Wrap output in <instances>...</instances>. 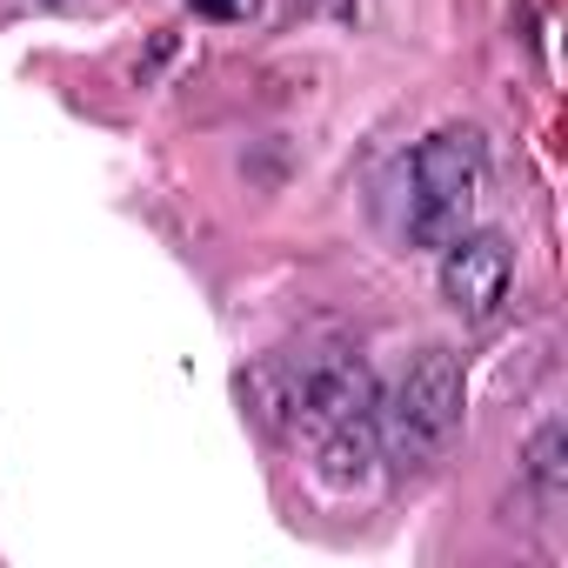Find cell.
<instances>
[{
    "mask_svg": "<svg viewBox=\"0 0 568 568\" xmlns=\"http://www.w3.org/2000/svg\"><path fill=\"white\" fill-rule=\"evenodd\" d=\"M254 422L281 442H302L335 488H362L382 462V395L355 355L328 362H267L247 375Z\"/></svg>",
    "mask_w": 568,
    "mask_h": 568,
    "instance_id": "1",
    "label": "cell"
},
{
    "mask_svg": "<svg viewBox=\"0 0 568 568\" xmlns=\"http://www.w3.org/2000/svg\"><path fill=\"white\" fill-rule=\"evenodd\" d=\"M515 288V254L501 234H455L442 247V295L462 322H488Z\"/></svg>",
    "mask_w": 568,
    "mask_h": 568,
    "instance_id": "4",
    "label": "cell"
},
{
    "mask_svg": "<svg viewBox=\"0 0 568 568\" xmlns=\"http://www.w3.org/2000/svg\"><path fill=\"white\" fill-rule=\"evenodd\" d=\"M528 475L541 481V495H548V501L561 495V422H548V428L535 435V448H528Z\"/></svg>",
    "mask_w": 568,
    "mask_h": 568,
    "instance_id": "5",
    "label": "cell"
},
{
    "mask_svg": "<svg viewBox=\"0 0 568 568\" xmlns=\"http://www.w3.org/2000/svg\"><path fill=\"white\" fill-rule=\"evenodd\" d=\"M481 174H488V148L475 128L428 134L408 154V241L448 247L455 234H468L475 201H481Z\"/></svg>",
    "mask_w": 568,
    "mask_h": 568,
    "instance_id": "3",
    "label": "cell"
},
{
    "mask_svg": "<svg viewBox=\"0 0 568 568\" xmlns=\"http://www.w3.org/2000/svg\"><path fill=\"white\" fill-rule=\"evenodd\" d=\"M462 408H468L462 362L448 348H422L402 368V382L388 388V402H382V455L402 475L435 468L448 455V442L462 435Z\"/></svg>",
    "mask_w": 568,
    "mask_h": 568,
    "instance_id": "2",
    "label": "cell"
},
{
    "mask_svg": "<svg viewBox=\"0 0 568 568\" xmlns=\"http://www.w3.org/2000/svg\"><path fill=\"white\" fill-rule=\"evenodd\" d=\"M261 0H194V14H221V21H247Z\"/></svg>",
    "mask_w": 568,
    "mask_h": 568,
    "instance_id": "6",
    "label": "cell"
}]
</instances>
